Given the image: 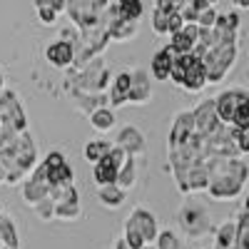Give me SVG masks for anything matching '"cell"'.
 I'll return each instance as SVG.
<instances>
[{"mask_svg": "<svg viewBox=\"0 0 249 249\" xmlns=\"http://www.w3.org/2000/svg\"><path fill=\"white\" fill-rule=\"evenodd\" d=\"M70 95L72 92H85V95H100L110 88V70L105 68V62L95 57L88 62L85 68L75 70V77H70Z\"/></svg>", "mask_w": 249, "mask_h": 249, "instance_id": "cell-1", "label": "cell"}, {"mask_svg": "<svg viewBox=\"0 0 249 249\" xmlns=\"http://www.w3.org/2000/svg\"><path fill=\"white\" fill-rule=\"evenodd\" d=\"M234 57H237V40H224V43L207 50V55L202 57L207 70V82H219L234 65Z\"/></svg>", "mask_w": 249, "mask_h": 249, "instance_id": "cell-2", "label": "cell"}, {"mask_svg": "<svg viewBox=\"0 0 249 249\" xmlns=\"http://www.w3.org/2000/svg\"><path fill=\"white\" fill-rule=\"evenodd\" d=\"M107 5H110V0H68L65 13L77 25V30H85V28L102 23V15H105Z\"/></svg>", "mask_w": 249, "mask_h": 249, "instance_id": "cell-3", "label": "cell"}, {"mask_svg": "<svg viewBox=\"0 0 249 249\" xmlns=\"http://www.w3.org/2000/svg\"><path fill=\"white\" fill-rule=\"evenodd\" d=\"M177 222H179V227L184 230V234L187 237H204V234H210V232H214V227H212V222H210V214H207V210L202 204H190L187 202L182 210H179V214H177Z\"/></svg>", "mask_w": 249, "mask_h": 249, "instance_id": "cell-4", "label": "cell"}, {"mask_svg": "<svg viewBox=\"0 0 249 249\" xmlns=\"http://www.w3.org/2000/svg\"><path fill=\"white\" fill-rule=\"evenodd\" d=\"M0 124H5L13 132H28V117L25 110L20 105V100L13 90H3L0 92Z\"/></svg>", "mask_w": 249, "mask_h": 249, "instance_id": "cell-5", "label": "cell"}, {"mask_svg": "<svg viewBox=\"0 0 249 249\" xmlns=\"http://www.w3.org/2000/svg\"><path fill=\"white\" fill-rule=\"evenodd\" d=\"M50 197L55 199V219L60 222H75L82 214L80 207V192L77 187H53Z\"/></svg>", "mask_w": 249, "mask_h": 249, "instance_id": "cell-6", "label": "cell"}, {"mask_svg": "<svg viewBox=\"0 0 249 249\" xmlns=\"http://www.w3.org/2000/svg\"><path fill=\"white\" fill-rule=\"evenodd\" d=\"M130 157L124 155V150H120L117 144L112 147L110 157L100 160L97 164H92V179L97 187H105V184H117V175H120V167L124 162H127Z\"/></svg>", "mask_w": 249, "mask_h": 249, "instance_id": "cell-7", "label": "cell"}, {"mask_svg": "<svg viewBox=\"0 0 249 249\" xmlns=\"http://www.w3.org/2000/svg\"><path fill=\"white\" fill-rule=\"evenodd\" d=\"M43 164L48 170L50 190H53V187H72L75 184V170L68 164V160H65L62 152H50Z\"/></svg>", "mask_w": 249, "mask_h": 249, "instance_id": "cell-8", "label": "cell"}, {"mask_svg": "<svg viewBox=\"0 0 249 249\" xmlns=\"http://www.w3.org/2000/svg\"><path fill=\"white\" fill-rule=\"evenodd\" d=\"M50 197V182H48V170H45V164L40 162L37 167L33 170V175L23 182V199L35 207L37 202H43Z\"/></svg>", "mask_w": 249, "mask_h": 249, "instance_id": "cell-9", "label": "cell"}, {"mask_svg": "<svg viewBox=\"0 0 249 249\" xmlns=\"http://www.w3.org/2000/svg\"><path fill=\"white\" fill-rule=\"evenodd\" d=\"M192 112H195L197 135H202V137H212L214 132L222 130V120H219V115H217L214 100H204L202 105H197Z\"/></svg>", "mask_w": 249, "mask_h": 249, "instance_id": "cell-10", "label": "cell"}, {"mask_svg": "<svg viewBox=\"0 0 249 249\" xmlns=\"http://www.w3.org/2000/svg\"><path fill=\"white\" fill-rule=\"evenodd\" d=\"M115 144L120 150H124V155L127 157H142L144 150H147V142H144V135L135 127V124H124V127H120L117 137H115Z\"/></svg>", "mask_w": 249, "mask_h": 249, "instance_id": "cell-11", "label": "cell"}, {"mask_svg": "<svg viewBox=\"0 0 249 249\" xmlns=\"http://www.w3.org/2000/svg\"><path fill=\"white\" fill-rule=\"evenodd\" d=\"M127 222L142 234L144 244H155V242H157V237H160V224H157V217H155L150 210L137 207V210L127 217Z\"/></svg>", "mask_w": 249, "mask_h": 249, "instance_id": "cell-12", "label": "cell"}, {"mask_svg": "<svg viewBox=\"0 0 249 249\" xmlns=\"http://www.w3.org/2000/svg\"><path fill=\"white\" fill-rule=\"evenodd\" d=\"M150 100H152V77H150V72L147 70H135L127 105H147Z\"/></svg>", "mask_w": 249, "mask_h": 249, "instance_id": "cell-13", "label": "cell"}, {"mask_svg": "<svg viewBox=\"0 0 249 249\" xmlns=\"http://www.w3.org/2000/svg\"><path fill=\"white\" fill-rule=\"evenodd\" d=\"M197 132V124H195V112H179L172 122V130H170V140H167V147H179V144L192 137Z\"/></svg>", "mask_w": 249, "mask_h": 249, "instance_id": "cell-14", "label": "cell"}, {"mask_svg": "<svg viewBox=\"0 0 249 249\" xmlns=\"http://www.w3.org/2000/svg\"><path fill=\"white\" fill-rule=\"evenodd\" d=\"M45 57H48V62L53 68L65 70L75 62V48H72V43H68V40H55V43L48 45Z\"/></svg>", "mask_w": 249, "mask_h": 249, "instance_id": "cell-15", "label": "cell"}, {"mask_svg": "<svg viewBox=\"0 0 249 249\" xmlns=\"http://www.w3.org/2000/svg\"><path fill=\"white\" fill-rule=\"evenodd\" d=\"M130 88H132V72H120L112 85H110V92H107V100L110 105L117 110L122 105H127V97H130Z\"/></svg>", "mask_w": 249, "mask_h": 249, "instance_id": "cell-16", "label": "cell"}, {"mask_svg": "<svg viewBox=\"0 0 249 249\" xmlns=\"http://www.w3.org/2000/svg\"><path fill=\"white\" fill-rule=\"evenodd\" d=\"M244 97V90H227L222 92L217 100H214V105H217V115L222 122H232L234 120V112L239 107V102Z\"/></svg>", "mask_w": 249, "mask_h": 249, "instance_id": "cell-17", "label": "cell"}, {"mask_svg": "<svg viewBox=\"0 0 249 249\" xmlns=\"http://www.w3.org/2000/svg\"><path fill=\"white\" fill-rule=\"evenodd\" d=\"M107 33H110V40H117V43H127L132 40L140 30V20H130V18H120L115 23L105 25Z\"/></svg>", "mask_w": 249, "mask_h": 249, "instance_id": "cell-18", "label": "cell"}, {"mask_svg": "<svg viewBox=\"0 0 249 249\" xmlns=\"http://www.w3.org/2000/svg\"><path fill=\"white\" fill-rule=\"evenodd\" d=\"M207 85V70H204V62L199 57L192 60V65L187 68V75H184V82H182V88L187 92H199L202 88Z\"/></svg>", "mask_w": 249, "mask_h": 249, "instance_id": "cell-19", "label": "cell"}, {"mask_svg": "<svg viewBox=\"0 0 249 249\" xmlns=\"http://www.w3.org/2000/svg\"><path fill=\"white\" fill-rule=\"evenodd\" d=\"M72 100H75V107L82 112V115H92L95 110H100V107H105V105H110V100H107V95L105 92H100V95H85V92H72Z\"/></svg>", "mask_w": 249, "mask_h": 249, "instance_id": "cell-20", "label": "cell"}, {"mask_svg": "<svg viewBox=\"0 0 249 249\" xmlns=\"http://www.w3.org/2000/svg\"><path fill=\"white\" fill-rule=\"evenodd\" d=\"M172 65H175V53L170 48H162L160 53H155V57H152V75H155V80H170Z\"/></svg>", "mask_w": 249, "mask_h": 249, "instance_id": "cell-21", "label": "cell"}, {"mask_svg": "<svg viewBox=\"0 0 249 249\" xmlns=\"http://www.w3.org/2000/svg\"><path fill=\"white\" fill-rule=\"evenodd\" d=\"M187 187H190V195L192 192H202L210 187V170H207L204 162H197L187 170Z\"/></svg>", "mask_w": 249, "mask_h": 249, "instance_id": "cell-22", "label": "cell"}, {"mask_svg": "<svg viewBox=\"0 0 249 249\" xmlns=\"http://www.w3.org/2000/svg\"><path fill=\"white\" fill-rule=\"evenodd\" d=\"M97 199L102 207L107 210H120L124 204V190L117 184H105V187H97Z\"/></svg>", "mask_w": 249, "mask_h": 249, "instance_id": "cell-23", "label": "cell"}, {"mask_svg": "<svg viewBox=\"0 0 249 249\" xmlns=\"http://www.w3.org/2000/svg\"><path fill=\"white\" fill-rule=\"evenodd\" d=\"M0 242L5 249H20V237H18V227L10 214L0 212Z\"/></svg>", "mask_w": 249, "mask_h": 249, "instance_id": "cell-24", "label": "cell"}, {"mask_svg": "<svg viewBox=\"0 0 249 249\" xmlns=\"http://www.w3.org/2000/svg\"><path fill=\"white\" fill-rule=\"evenodd\" d=\"M112 147H115V142H107V140H90V142L85 144V160H88L90 164H97L100 160L110 157Z\"/></svg>", "mask_w": 249, "mask_h": 249, "instance_id": "cell-25", "label": "cell"}, {"mask_svg": "<svg viewBox=\"0 0 249 249\" xmlns=\"http://www.w3.org/2000/svg\"><path fill=\"white\" fill-rule=\"evenodd\" d=\"M90 124H92V130H97V132H110L112 127H115V112L110 110V107H100V110H95L90 117Z\"/></svg>", "mask_w": 249, "mask_h": 249, "instance_id": "cell-26", "label": "cell"}, {"mask_svg": "<svg viewBox=\"0 0 249 249\" xmlns=\"http://www.w3.org/2000/svg\"><path fill=\"white\" fill-rule=\"evenodd\" d=\"M137 182V164H135V157H130L127 162L120 167V175H117V187H122L124 192L130 190V187H135Z\"/></svg>", "mask_w": 249, "mask_h": 249, "instance_id": "cell-27", "label": "cell"}, {"mask_svg": "<svg viewBox=\"0 0 249 249\" xmlns=\"http://www.w3.org/2000/svg\"><path fill=\"white\" fill-rule=\"evenodd\" d=\"M172 40H170V50L175 53V57H179V55H192V50H195V43L190 37H187L184 33H177V35H170Z\"/></svg>", "mask_w": 249, "mask_h": 249, "instance_id": "cell-28", "label": "cell"}, {"mask_svg": "<svg viewBox=\"0 0 249 249\" xmlns=\"http://www.w3.org/2000/svg\"><path fill=\"white\" fill-rule=\"evenodd\" d=\"M35 10H37V18L43 25H55L57 13L53 8V0H35Z\"/></svg>", "mask_w": 249, "mask_h": 249, "instance_id": "cell-29", "label": "cell"}, {"mask_svg": "<svg viewBox=\"0 0 249 249\" xmlns=\"http://www.w3.org/2000/svg\"><path fill=\"white\" fill-rule=\"evenodd\" d=\"M170 15L172 13H164V10H160V8H155L152 10V30H155V35H170Z\"/></svg>", "mask_w": 249, "mask_h": 249, "instance_id": "cell-30", "label": "cell"}, {"mask_svg": "<svg viewBox=\"0 0 249 249\" xmlns=\"http://www.w3.org/2000/svg\"><path fill=\"white\" fill-rule=\"evenodd\" d=\"M237 249H249V212L237 219Z\"/></svg>", "mask_w": 249, "mask_h": 249, "instance_id": "cell-31", "label": "cell"}, {"mask_svg": "<svg viewBox=\"0 0 249 249\" xmlns=\"http://www.w3.org/2000/svg\"><path fill=\"white\" fill-rule=\"evenodd\" d=\"M117 5L122 8L124 18H130V20H140L144 8H142V0H117Z\"/></svg>", "mask_w": 249, "mask_h": 249, "instance_id": "cell-32", "label": "cell"}, {"mask_svg": "<svg viewBox=\"0 0 249 249\" xmlns=\"http://www.w3.org/2000/svg\"><path fill=\"white\" fill-rule=\"evenodd\" d=\"M155 247H157V249H187V247L182 244V239H179L175 232H160Z\"/></svg>", "mask_w": 249, "mask_h": 249, "instance_id": "cell-33", "label": "cell"}, {"mask_svg": "<svg viewBox=\"0 0 249 249\" xmlns=\"http://www.w3.org/2000/svg\"><path fill=\"white\" fill-rule=\"evenodd\" d=\"M234 127H249V92H244L239 107L234 112V120H232Z\"/></svg>", "mask_w": 249, "mask_h": 249, "instance_id": "cell-34", "label": "cell"}, {"mask_svg": "<svg viewBox=\"0 0 249 249\" xmlns=\"http://www.w3.org/2000/svg\"><path fill=\"white\" fill-rule=\"evenodd\" d=\"M33 210H35V214L43 219V222H50V219H55V199L48 197V199H43V202H37Z\"/></svg>", "mask_w": 249, "mask_h": 249, "instance_id": "cell-35", "label": "cell"}, {"mask_svg": "<svg viewBox=\"0 0 249 249\" xmlns=\"http://www.w3.org/2000/svg\"><path fill=\"white\" fill-rule=\"evenodd\" d=\"M232 137H234V144L239 152H249V127H234Z\"/></svg>", "mask_w": 249, "mask_h": 249, "instance_id": "cell-36", "label": "cell"}, {"mask_svg": "<svg viewBox=\"0 0 249 249\" xmlns=\"http://www.w3.org/2000/svg\"><path fill=\"white\" fill-rule=\"evenodd\" d=\"M214 23H217L214 8H207V10L199 13V18H197V25H199V28H214Z\"/></svg>", "mask_w": 249, "mask_h": 249, "instance_id": "cell-37", "label": "cell"}, {"mask_svg": "<svg viewBox=\"0 0 249 249\" xmlns=\"http://www.w3.org/2000/svg\"><path fill=\"white\" fill-rule=\"evenodd\" d=\"M182 3H184V0H157L155 8H160V10H164V13H179Z\"/></svg>", "mask_w": 249, "mask_h": 249, "instance_id": "cell-38", "label": "cell"}, {"mask_svg": "<svg viewBox=\"0 0 249 249\" xmlns=\"http://www.w3.org/2000/svg\"><path fill=\"white\" fill-rule=\"evenodd\" d=\"M184 25H187V23L182 20V15H179V13H172V15H170V28H167V30H170V35L182 33V30H184Z\"/></svg>", "mask_w": 249, "mask_h": 249, "instance_id": "cell-39", "label": "cell"}, {"mask_svg": "<svg viewBox=\"0 0 249 249\" xmlns=\"http://www.w3.org/2000/svg\"><path fill=\"white\" fill-rule=\"evenodd\" d=\"M112 249H132L127 242H124V237H117L115 239V244H112Z\"/></svg>", "mask_w": 249, "mask_h": 249, "instance_id": "cell-40", "label": "cell"}, {"mask_svg": "<svg viewBox=\"0 0 249 249\" xmlns=\"http://www.w3.org/2000/svg\"><path fill=\"white\" fill-rule=\"evenodd\" d=\"M237 8H249V0H232Z\"/></svg>", "mask_w": 249, "mask_h": 249, "instance_id": "cell-41", "label": "cell"}, {"mask_svg": "<svg viewBox=\"0 0 249 249\" xmlns=\"http://www.w3.org/2000/svg\"><path fill=\"white\" fill-rule=\"evenodd\" d=\"M0 184H5V167L0 164Z\"/></svg>", "mask_w": 249, "mask_h": 249, "instance_id": "cell-42", "label": "cell"}, {"mask_svg": "<svg viewBox=\"0 0 249 249\" xmlns=\"http://www.w3.org/2000/svg\"><path fill=\"white\" fill-rule=\"evenodd\" d=\"M5 90V80H3V72H0V92Z\"/></svg>", "mask_w": 249, "mask_h": 249, "instance_id": "cell-43", "label": "cell"}, {"mask_svg": "<svg viewBox=\"0 0 249 249\" xmlns=\"http://www.w3.org/2000/svg\"><path fill=\"white\" fill-rule=\"evenodd\" d=\"M142 249H157V247L155 244H147V247H142Z\"/></svg>", "mask_w": 249, "mask_h": 249, "instance_id": "cell-44", "label": "cell"}, {"mask_svg": "<svg viewBox=\"0 0 249 249\" xmlns=\"http://www.w3.org/2000/svg\"><path fill=\"white\" fill-rule=\"evenodd\" d=\"M207 3H210V5H214V3H217V0H207Z\"/></svg>", "mask_w": 249, "mask_h": 249, "instance_id": "cell-45", "label": "cell"}]
</instances>
